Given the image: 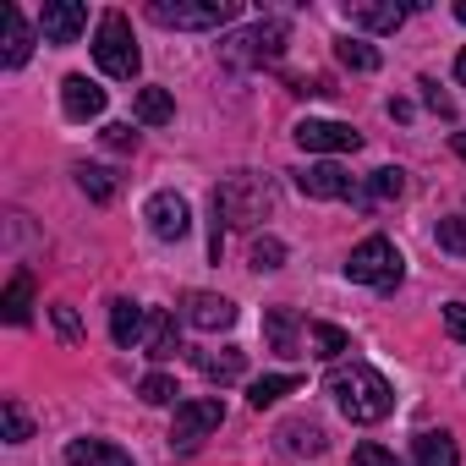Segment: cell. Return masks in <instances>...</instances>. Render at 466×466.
I'll list each match as a JSON object with an SVG mask.
<instances>
[{"mask_svg": "<svg viewBox=\"0 0 466 466\" xmlns=\"http://www.w3.org/2000/svg\"><path fill=\"white\" fill-rule=\"evenodd\" d=\"M0 313H6V324H28V313H34V275L28 269L12 275L6 297H0Z\"/></svg>", "mask_w": 466, "mask_h": 466, "instance_id": "22", "label": "cell"}, {"mask_svg": "<svg viewBox=\"0 0 466 466\" xmlns=\"http://www.w3.org/2000/svg\"><path fill=\"white\" fill-rule=\"evenodd\" d=\"M143 214H148V230H154L159 242H181L187 230H192V208H187L181 192H154Z\"/></svg>", "mask_w": 466, "mask_h": 466, "instance_id": "8", "label": "cell"}, {"mask_svg": "<svg viewBox=\"0 0 466 466\" xmlns=\"http://www.w3.org/2000/svg\"><path fill=\"white\" fill-rule=\"evenodd\" d=\"M181 319L192 324V329H230L237 324V302H225V297H214V291H187V302H181Z\"/></svg>", "mask_w": 466, "mask_h": 466, "instance_id": "10", "label": "cell"}, {"mask_svg": "<svg viewBox=\"0 0 466 466\" xmlns=\"http://www.w3.org/2000/svg\"><path fill=\"white\" fill-rule=\"evenodd\" d=\"M297 329H302V324H297V313H291V308H269V313H264V335H269V346H275L280 357H302Z\"/></svg>", "mask_w": 466, "mask_h": 466, "instance_id": "19", "label": "cell"}, {"mask_svg": "<svg viewBox=\"0 0 466 466\" xmlns=\"http://www.w3.org/2000/svg\"><path fill=\"white\" fill-rule=\"evenodd\" d=\"M56 329H61L66 340H77V329H83V324H77V313H72V308H56Z\"/></svg>", "mask_w": 466, "mask_h": 466, "instance_id": "38", "label": "cell"}, {"mask_svg": "<svg viewBox=\"0 0 466 466\" xmlns=\"http://www.w3.org/2000/svg\"><path fill=\"white\" fill-rule=\"evenodd\" d=\"M286 264V242L280 237H258L253 242V269H280Z\"/></svg>", "mask_w": 466, "mask_h": 466, "instance_id": "33", "label": "cell"}, {"mask_svg": "<svg viewBox=\"0 0 466 466\" xmlns=\"http://www.w3.org/2000/svg\"><path fill=\"white\" fill-rule=\"evenodd\" d=\"M455 77H461V83H466V50H461V56H455Z\"/></svg>", "mask_w": 466, "mask_h": 466, "instance_id": "39", "label": "cell"}, {"mask_svg": "<svg viewBox=\"0 0 466 466\" xmlns=\"http://www.w3.org/2000/svg\"><path fill=\"white\" fill-rule=\"evenodd\" d=\"M417 88H422V99H428V110H439V116H455V105H450V99L439 94V83H433V77H422Z\"/></svg>", "mask_w": 466, "mask_h": 466, "instance_id": "36", "label": "cell"}, {"mask_svg": "<svg viewBox=\"0 0 466 466\" xmlns=\"http://www.w3.org/2000/svg\"><path fill=\"white\" fill-rule=\"evenodd\" d=\"M340 351H351V335H346L340 324H313V329H308V357L335 362Z\"/></svg>", "mask_w": 466, "mask_h": 466, "instance_id": "23", "label": "cell"}, {"mask_svg": "<svg viewBox=\"0 0 466 466\" xmlns=\"http://www.w3.org/2000/svg\"><path fill=\"white\" fill-rule=\"evenodd\" d=\"M291 390H297V373H269V379H258V384L248 390V406H253V411H264V406L286 400Z\"/></svg>", "mask_w": 466, "mask_h": 466, "instance_id": "26", "label": "cell"}, {"mask_svg": "<svg viewBox=\"0 0 466 466\" xmlns=\"http://www.w3.org/2000/svg\"><path fill=\"white\" fill-rule=\"evenodd\" d=\"M455 17H461V23H466V0H455Z\"/></svg>", "mask_w": 466, "mask_h": 466, "instance_id": "41", "label": "cell"}, {"mask_svg": "<svg viewBox=\"0 0 466 466\" xmlns=\"http://www.w3.org/2000/svg\"><path fill=\"white\" fill-rule=\"evenodd\" d=\"M411 466H461V444L444 428H428L411 439Z\"/></svg>", "mask_w": 466, "mask_h": 466, "instance_id": "16", "label": "cell"}, {"mask_svg": "<svg viewBox=\"0 0 466 466\" xmlns=\"http://www.w3.org/2000/svg\"><path fill=\"white\" fill-rule=\"evenodd\" d=\"M444 329H450V340L466 346V302H450V308H444Z\"/></svg>", "mask_w": 466, "mask_h": 466, "instance_id": "35", "label": "cell"}, {"mask_svg": "<svg viewBox=\"0 0 466 466\" xmlns=\"http://www.w3.org/2000/svg\"><path fill=\"white\" fill-rule=\"evenodd\" d=\"M66 466H132V455L121 444H110V439H72Z\"/></svg>", "mask_w": 466, "mask_h": 466, "instance_id": "17", "label": "cell"}, {"mask_svg": "<svg viewBox=\"0 0 466 466\" xmlns=\"http://www.w3.org/2000/svg\"><path fill=\"white\" fill-rule=\"evenodd\" d=\"M94 61H99V72H105V77H121V83H132V77H137L143 56H137L132 23H127L121 12H105V17H99V34H94Z\"/></svg>", "mask_w": 466, "mask_h": 466, "instance_id": "3", "label": "cell"}, {"mask_svg": "<svg viewBox=\"0 0 466 466\" xmlns=\"http://www.w3.org/2000/svg\"><path fill=\"white\" fill-rule=\"evenodd\" d=\"M143 329H148V313L137 308V302H110V340L116 346H137L143 340Z\"/></svg>", "mask_w": 466, "mask_h": 466, "instance_id": "18", "label": "cell"}, {"mask_svg": "<svg viewBox=\"0 0 466 466\" xmlns=\"http://www.w3.org/2000/svg\"><path fill=\"white\" fill-rule=\"evenodd\" d=\"M0 28H6V34H0V66H23V61L34 56V28L23 23L17 6L0 12Z\"/></svg>", "mask_w": 466, "mask_h": 466, "instance_id": "15", "label": "cell"}, {"mask_svg": "<svg viewBox=\"0 0 466 466\" xmlns=\"http://www.w3.org/2000/svg\"><path fill=\"white\" fill-rule=\"evenodd\" d=\"M297 143L308 148V154H351V148H362V132L357 127H346V121H302L297 127Z\"/></svg>", "mask_w": 466, "mask_h": 466, "instance_id": "9", "label": "cell"}, {"mask_svg": "<svg viewBox=\"0 0 466 466\" xmlns=\"http://www.w3.org/2000/svg\"><path fill=\"white\" fill-rule=\"evenodd\" d=\"M192 362H198V373L203 379H214V384H237L242 379V351H192Z\"/></svg>", "mask_w": 466, "mask_h": 466, "instance_id": "20", "label": "cell"}, {"mask_svg": "<svg viewBox=\"0 0 466 466\" xmlns=\"http://www.w3.org/2000/svg\"><path fill=\"white\" fill-rule=\"evenodd\" d=\"M286 39H291V28L286 23H253V28H242V34H230L225 45H219V56L230 61V66H275L280 56H286Z\"/></svg>", "mask_w": 466, "mask_h": 466, "instance_id": "5", "label": "cell"}, {"mask_svg": "<svg viewBox=\"0 0 466 466\" xmlns=\"http://www.w3.org/2000/svg\"><path fill=\"white\" fill-rule=\"evenodd\" d=\"M400 275H406V258H400V248H395L390 237H368V242H357L351 258H346V280H357V286L390 291V286H400Z\"/></svg>", "mask_w": 466, "mask_h": 466, "instance_id": "4", "label": "cell"}, {"mask_svg": "<svg viewBox=\"0 0 466 466\" xmlns=\"http://www.w3.org/2000/svg\"><path fill=\"white\" fill-rule=\"evenodd\" d=\"M237 0H203V6H181V0H154L148 17L159 28H225V23H237Z\"/></svg>", "mask_w": 466, "mask_h": 466, "instance_id": "6", "label": "cell"}, {"mask_svg": "<svg viewBox=\"0 0 466 466\" xmlns=\"http://www.w3.org/2000/svg\"><path fill=\"white\" fill-rule=\"evenodd\" d=\"M280 444H286L291 455H324V450H329V439H324V428H319V422H308V417H297V422H286V428H280Z\"/></svg>", "mask_w": 466, "mask_h": 466, "instance_id": "21", "label": "cell"}, {"mask_svg": "<svg viewBox=\"0 0 466 466\" xmlns=\"http://www.w3.org/2000/svg\"><path fill=\"white\" fill-rule=\"evenodd\" d=\"M297 192H308V198H351L357 181H351V170H340L335 159H324V165H302L297 170Z\"/></svg>", "mask_w": 466, "mask_h": 466, "instance_id": "11", "label": "cell"}, {"mask_svg": "<svg viewBox=\"0 0 466 466\" xmlns=\"http://www.w3.org/2000/svg\"><path fill=\"white\" fill-rule=\"evenodd\" d=\"M143 346H148V357H170L176 351V313H148V329H143Z\"/></svg>", "mask_w": 466, "mask_h": 466, "instance_id": "24", "label": "cell"}, {"mask_svg": "<svg viewBox=\"0 0 466 466\" xmlns=\"http://www.w3.org/2000/svg\"><path fill=\"white\" fill-rule=\"evenodd\" d=\"M61 110H66L72 121H94V116H105V88L88 83L83 72H72V77L61 83Z\"/></svg>", "mask_w": 466, "mask_h": 466, "instance_id": "13", "label": "cell"}, {"mask_svg": "<svg viewBox=\"0 0 466 466\" xmlns=\"http://www.w3.org/2000/svg\"><path fill=\"white\" fill-rule=\"evenodd\" d=\"M105 143L110 148H137V132L132 127H105Z\"/></svg>", "mask_w": 466, "mask_h": 466, "instance_id": "37", "label": "cell"}, {"mask_svg": "<svg viewBox=\"0 0 466 466\" xmlns=\"http://www.w3.org/2000/svg\"><path fill=\"white\" fill-rule=\"evenodd\" d=\"M406 12L411 6H395V0H351V6H346V17L357 28H368V34H395L406 23Z\"/></svg>", "mask_w": 466, "mask_h": 466, "instance_id": "14", "label": "cell"}, {"mask_svg": "<svg viewBox=\"0 0 466 466\" xmlns=\"http://www.w3.org/2000/svg\"><path fill=\"white\" fill-rule=\"evenodd\" d=\"M83 28H88V6H77V0H50L45 17H39L45 45H72Z\"/></svg>", "mask_w": 466, "mask_h": 466, "instance_id": "12", "label": "cell"}, {"mask_svg": "<svg viewBox=\"0 0 466 466\" xmlns=\"http://www.w3.org/2000/svg\"><path fill=\"white\" fill-rule=\"evenodd\" d=\"M455 154H461V159H466V132H455Z\"/></svg>", "mask_w": 466, "mask_h": 466, "instance_id": "40", "label": "cell"}, {"mask_svg": "<svg viewBox=\"0 0 466 466\" xmlns=\"http://www.w3.org/2000/svg\"><path fill=\"white\" fill-rule=\"evenodd\" d=\"M400 192H406V170H390V165H384V170L368 176V198H373V203H395Z\"/></svg>", "mask_w": 466, "mask_h": 466, "instance_id": "29", "label": "cell"}, {"mask_svg": "<svg viewBox=\"0 0 466 466\" xmlns=\"http://www.w3.org/2000/svg\"><path fill=\"white\" fill-rule=\"evenodd\" d=\"M137 395H143L148 406H170V400H176L181 390H176V379H170V373H148V379L137 384Z\"/></svg>", "mask_w": 466, "mask_h": 466, "instance_id": "31", "label": "cell"}, {"mask_svg": "<svg viewBox=\"0 0 466 466\" xmlns=\"http://www.w3.org/2000/svg\"><path fill=\"white\" fill-rule=\"evenodd\" d=\"M170 116H176V105H170L165 88H143V94H137V121H143V127H165Z\"/></svg>", "mask_w": 466, "mask_h": 466, "instance_id": "27", "label": "cell"}, {"mask_svg": "<svg viewBox=\"0 0 466 466\" xmlns=\"http://www.w3.org/2000/svg\"><path fill=\"white\" fill-rule=\"evenodd\" d=\"M225 422V400L219 395H198V400H181L176 406V428H170V444L176 450H198L214 428Z\"/></svg>", "mask_w": 466, "mask_h": 466, "instance_id": "7", "label": "cell"}, {"mask_svg": "<svg viewBox=\"0 0 466 466\" xmlns=\"http://www.w3.org/2000/svg\"><path fill=\"white\" fill-rule=\"evenodd\" d=\"M329 395H335L340 417L346 422H362V428L368 422H384L395 411V390L373 368H340V373H329Z\"/></svg>", "mask_w": 466, "mask_h": 466, "instance_id": "1", "label": "cell"}, {"mask_svg": "<svg viewBox=\"0 0 466 466\" xmlns=\"http://www.w3.org/2000/svg\"><path fill=\"white\" fill-rule=\"evenodd\" d=\"M77 187L94 198V203H110L116 192H121V181H116V170H105V165H77Z\"/></svg>", "mask_w": 466, "mask_h": 466, "instance_id": "25", "label": "cell"}, {"mask_svg": "<svg viewBox=\"0 0 466 466\" xmlns=\"http://www.w3.org/2000/svg\"><path fill=\"white\" fill-rule=\"evenodd\" d=\"M351 466H400L384 444H357V455H351Z\"/></svg>", "mask_w": 466, "mask_h": 466, "instance_id": "34", "label": "cell"}, {"mask_svg": "<svg viewBox=\"0 0 466 466\" xmlns=\"http://www.w3.org/2000/svg\"><path fill=\"white\" fill-rule=\"evenodd\" d=\"M0 428H6V444H28L34 439V422L17 400H0Z\"/></svg>", "mask_w": 466, "mask_h": 466, "instance_id": "30", "label": "cell"}, {"mask_svg": "<svg viewBox=\"0 0 466 466\" xmlns=\"http://www.w3.org/2000/svg\"><path fill=\"white\" fill-rule=\"evenodd\" d=\"M335 56H340V66H351V72H379V50H373L368 39H340Z\"/></svg>", "mask_w": 466, "mask_h": 466, "instance_id": "28", "label": "cell"}, {"mask_svg": "<svg viewBox=\"0 0 466 466\" xmlns=\"http://www.w3.org/2000/svg\"><path fill=\"white\" fill-rule=\"evenodd\" d=\"M269 208H275L269 176L237 170V176H225V181L214 187V219H225V225H258Z\"/></svg>", "mask_w": 466, "mask_h": 466, "instance_id": "2", "label": "cell"}, {"mask_svg": "<svg viewBox=\"0 0 466 466\" xmlns=\"http://www.w3.org/2000/svg\"><path fill=\"white\" fill-rule=\"evenodd\" d=\"M439 248H444V253H455V258H466V214L439 219Z\"/></svg>", "mask_w": 466, "mask_h": 466, "instance_id": "32", "label": "cell"}]
</instances>
